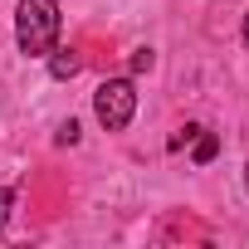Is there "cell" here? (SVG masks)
I'll return each mask as SVG.
<instances>
[{"mask_svg":"<svg viewBox=\"0 0 249 249\" xmlns=\"http://www.w3.org/2000/svg\"><path fill=\"white\" fill-rule=\"evenodd\" d=\"M15 44H20V54H35V59H44L59 44V0H20Z\"/></svg>","mask_w":249,"mask_h":249,"instance_id":"1","label":"cell"},{"mask_svg":"<svg viewBox=\"0 0 249 249\" xmlns=\"http://www.w3.org/2000/svg\"><path fill=\"white\" fill-rule=\"evenodd\" d=\"M93 112H98V122H103L107 132H122V127L132 122V112H137V88H132V78H107V83H98Z\"/></svg>","mask_w":249,"mask_h":249,"instance_id":"2","label":"cell"},{"mask_svg":"<svg viewBox=\"0 0 249 249\" xmlns=\"http://www.w3.org/2000/svg\"><path fill=\"white\" fill-rule=\"evenodd\" d=\"M78 64H83V59H78L73 49H49V73H54V78H73Z\"/></svg>","mask_w":249,"mask_h":249,"instance_id":"3","label":"cell"},{"mask_svg":"<svg viewBox=\"0 0 249 249\" xmlns=\"http://www.w3.org/2000/svg\"><path fill=\"white\" fill-rule=\"evenodd\" d=\"M215 152H220V137H215V132H205V127H200V132H196V161H200V166H205V161H215Z\"/></svg>","mask_w":249,"mask_h":249,"instance_id":"4","label":"cell"},{"mask_svg":"<svg viewBox=\"0 0 249 249\" xmlns=\"http://www.w3.org/2000/svg\"><path fill=\"white\" fill-rule=\"evenodd\" d=\"M152 64H157V54H152V49H132V73H147Z\"/></svg>","mask_w":249,"mask_h":249,"instance_id":"5","label":"cell"},{"mask_svg":"<svg viewBox=\"0 0 249 249\" xmlns=\"http://www.w3.org/2000/svg\"><path fill=\"white\" fill-rule=\"evenodd\" d=\"M10 205H15V191H5V186H0V230L10 225Z\"/></svg>","mask_w":249,"mask_h":249,"instance_id":"6","label":"cell"},{"mask_svg":"<svg viewBox=\"0 0 249 249\" xmlns=\"http://www.w3.org/2000/svg\"><path fill=\"white\" fill-rule=\"evenodd\" d=\"M59 142H64V147L78 142V122H64V127H59Z\"/></svg>","mask_w":249,"mask_h":249,"instance_id":"7","label":"cell"},{"mask_svg":"<svg viewBox=\"0 0 249 249\" xmlns=\"http://www.w3.org/2000/svg\"><path fill=\"white\" fill-rule=\"evenodd\" d=\"M244 49H249V15H244Z\"/></svg>","mask_w":249,"mask_h":249,"instance_id":"8","label":"cell"},{"mask_svg":"<svg viewBox=\"0 0 249 249\" xmlns=\"http://www.w3.org/2000/svg\"><path fill=\"white\" fill-rule=\"evenodd\" d=\"M244 186H249V161H244Z\"/></svg>","mask_w":249,"mask_h":249,"instance_id":"9","label":"cell"}]
</instances>
